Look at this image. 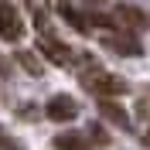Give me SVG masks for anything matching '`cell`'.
Returning <instances> with one entry per match:
<instances>
[{
	"mask_svg": "<svg viewBox=\"0 0 150 150\" xmlns=\"http://www.w3.org/2000/svg\"><path fill=\"white\" fill-rule=\"evenodd\" d=\"M143 143H147V147H150V130H147V137H143Z\"/></svg>",
	"mask_w": 150,
	"mask_h": 150,
	"instance_id": "obj_13",
	"label": "cell"
},
{
	"mask_svg": "<svg viewBox=\"0 0 150 150\" xmlns=\"http://www.w3.org/2000/svg\"><path fill=\"white\" fill-rule=\"evenodd\" d=\"M55 147L58 150H92L82 133H58V137H55Z\"/></svg>",
	"mask_w": 150,
	"mask_h": 150,
	"instance_id": "obj_9",
	"label": "cell"
},
{
	"mask_svg": "<svg viewBox=\"0 0 150 150\" xmlns=\"http://www.w3.org/2000/svg\"><path fill=\"white\" fill-rule=\"evenodd\" d=\"M24 4H31V0H24Z\"/></svg>",
	"mask_w": 150,
	"mask_h": 150,
	"instance_id": "obj_15",
	"label": "cell"
},
{
	"mask_svg": "<svg viewBox=\"0 0 150 150\" xmlns=\"http://www.w3.org/2000/svg\"><path fill=\"white\" fill-rule=\"evenodd\" d=\"M45 116H48V120H55V123H72L75 116H79V103H75L72 96L58 92V96H51V99H48Z\"/></svg>",
	"mask_w": 150,
	"mask_h": 150,
	"instance_id": "obj_3",
	"label": "cell"
},
{
	"mask_svg": "<svg viewBox=\"0 0 150 150\" xmlns=\"http://www.w3.org/2000/svg\"><path fill=\"white\" fill-rule=\"evenodd\" d=\"M17 62H21V68H24V72H31V75H41V72H45L34 51H17Z\"/></svg>",
	"mask_w": 150,
	"mask_h": 150,
	"instance_id": "obj_10",
	"label": "cell"
},
{
	"mask_svg": "<svg viewBox=\"0 0 150 150\" xmlns=\"http://www.w3.org/2000/svg\"><path fill=\"white\" fill-rule=\"evenodd\" d=\"M112 17H116V28H130V31H137V28L147 24V14L137 10V7H130V4H120V7L112 10Z\"/></svg>",
	"mask_w": 150,
	"mask_h": 150,
	"instance_id": "obj_7",
	"label": "cell"
},
{
	"mask_svg": "<svg viewBox=\"0 0 150 150\" xmlns=\"http://www.w3.org/2000/svg\"><path fill=\"white\" fill-rule=\"evenodd\" d=\"M103 45L109 48V51H116V55H126V58H133V55H140L143 48H140V41L133 34H123V31H112V34H103Z\"/></svg>",
	"mask_w": 150,
	"mask_h": 150,
	"instance_id": "obj_5",
	"label": "cell"
},
{
	"mask_svg": "<svg viewBox=\"0 0 150 150\" xmlns=\"http://www.w3.org/2000/svg\"><path fill=\"white\" fill-rule=\"evenodd\" d=\"M58 17L65 21L68 28H75L79 34H85V31L92 28V24H89V14H82V10L75 7V4H68V0H58Z\"/></svg>",
	"mask_w": 150,
	"mask_h": 150,
	"instance_id": "obj_6",
	"label": "cell"
},
{
	"mask_svg": "<svg viewBox=\"0 0 150 150\" xmlns=\"http://www.w3.org/2000/svg\"><path fill=\"white\" fill-rule=\"evenodd\" d=\"M0 150H24V147H21V143L14 140V137H7V133L0 130Z\"/></svg>",
	"mask_w": 150,
	"mask_h": 150,
	"instance_id": "obj_11",
	"label": "cell"
},
{
	"mask_svg": "<svg viewBox=\"0 0 150 150\" xmlns=\"http://www.w3.org/2000/svg\"><path fill=\"white\" fill-rule=\"evenodd\" d=\"M89 137H92L96 143H106V140H109V137L103 133V126H99V123H92V126H89Z\"/></svg>",
	"mask_w": 150,
	"mask_h": 150,
	"instance_id": "obj_12",
	"label": "cell"
},
{
	"mask_svg": "<svg viewBox=\"0 0 150 150\" xmlns=\"http://www.w3.org/2000/svg\"><path fill=\"white\" fill-rule=\"evenodd\" d=\"M85 72H82V85L89 89V92L103 96V99H112V96H126L130 92V85H126V79H120V75H109L103 72V68L96 65L92 58H85Z\"/></svg>",
	"mask_w": 150,
	"mask_h": 150,
	"instance_id": "obj_1",
	"label": "cell"
},
{
	"mask_svg": "<svg viewBox=\"0 0 150 150\" xmlns=\"http://www.w3.org/2000/svg\"><path fill=\"white\" fill-rule=\"evenodd\" d=\"M0 38L4 41H21L24 38V17L10 0H0Z\"/></svg>",
	"mask_w": 150,
	"mask_h": 150,
	"instance_id": "obj_2",
	"label": "cell"
},
{
	"mask_svg": "<svg viewBox=\"0 0 150 150\" xmlns=\"http://www.w3.org/2000/svg\"><path fill=\"white\" fill-rule=\"evenodd\" d=\"M89 4H103V0H89Z\"/></svg>",
	"mask_w": 150,
	"mask_h": 150,
	"instance_id": "obj_14",
	"label": "cell"
},
{
	"mask_svg": "<svg viewBox=\"0 0 150 150\" xmlns=\"http://www.w3.org/2000/svg\"><path fill=\"white\" fill-rule=\"evenodd\" d=\"M99 112H103L112 126H120V130H133V123H130V116H126V109H123V106H116L112 99H103V103H99Z\"/></svg>",
	"mask_w": 150,
	"mask_h": 150,
	"instance_id": "obj_8",
	"label": "cell"
},
{
	"mask_svg": "<svg viewBox=\"0 0 150 150\" xmlns=\"http://www.w3.org/2000/svg\"><path fill=\"white\" fill-rule=\"evenodd\" d=\"M38 51L48 58V62H55V65H72V48L65 45V41H58V38H48V34H41L38 38Z\"/></svg>",
	"mask_w": 150,
	"mask_h": 150,
	"instance_id": "obj_4",
	"label": "cell"
}]
</instances>
